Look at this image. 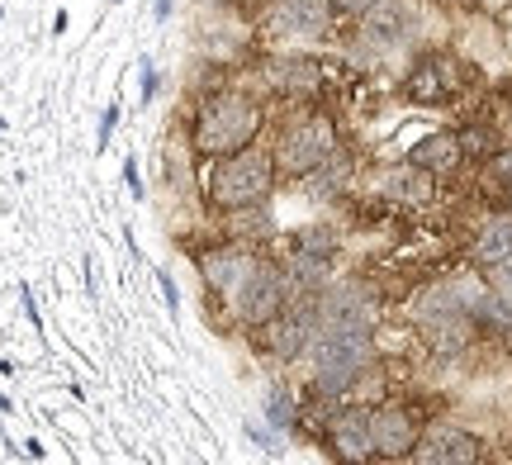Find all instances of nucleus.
<instances>
[{
	"mask_svg": "<svg viewBox=\"0 0 512 465\" xmlns=\"http://www.w3.org/2000/svg\"><path fill=\"white\" fill-rule=\"evenodd\" d=\"M271 176H275V162L266 152L238 148L214 167V176H209V200L223 209H247L271 195Z\"/></svg>",
	"mask_w": 512,
	"mask_h": 465,
	"instance_id": "f257e3e1",
	"label": "nucleus"
},
{
	"mask_svg": "<svg viewBox=\"0 0 512 465\" xmlns=\"http://www.w3.org/2000/svg\"><path fill=\"white\" fill-rule=\"evenodd\" d=\"M309 356L323 390H347L370 361V328H318Z\"/></svg>",
	"mask_w": 512,
	"mask_h": 465,
	"instance_id": "f03ea898",
	"label": "nucleus"
},
{
	"mask_svg": "<svg viewBox=\"0 0 512 465\" xmlns=\"http://www.w3.org/2000/svg\"><path fill=\"white\" fill-rule=\"evenodd\" d=\"M261 129V110L242 95H223V100H209L200 110V124H195V143L200 152H214V157H228L252 143V133Z\"/></svg>",
	"mask_w": 512,
	"mask_h": 465,
	"instance_id": "7ed1b4c3",
	"label": "nucleus"
},
{
	"mask_svg": "<svg viewBox=\"0 0 512 465\" xmlns=\"http://www.w3.org/2000/svg\"><path fill=\"white\" fill-rule=\"evenodd\" d=\"M332 152H337L332 124L328 119H309V124H299V129L285 133V143H280V167L294 171V176H309L318 162H328Z\"/></svg>",
	"mask_w": 512,
	"mask_h": 465,
	"instance_id": "20e7f679",
	"label": "nucleus"
},
{
	"mask_svg": "<svg viewBox=\"0 0 512 465\" xmlns=\"http://www.w3.org/2000/svg\"><path fill=\"white\" fill-rule=\"evenodd\" d=\"M261 328H266V347H271L280 361H294V356L309 352L313 337H318V309H309V304L280 309V314L266 318Z\"/></svg>",
	"mask_w": 512,
	"mask_h": 465,
	"instance_id": "39448f33",
	"label": "nucleus"
},
{
	"mask_svg": "<svg viewBox=\"0 0 512 465\" xmlns=\"http://www.w3.org/2000/svg\"><path fill=\"white\" fill-rule=\"evenodd\" d=\"M233 299H238V309L247 323H266V318H275L285 309V276L271 271V266H252Z\"/></svg>",
	"mask_w": 512,
	"mask_h": 465,
	"instance_id": "423d86ee",
	"label": "nucleus"
},
{
	"mask_svg": "<svg viewBox=\"0 0 512 465\" xmlns=\"http://www.w3.org/2000/svg\"><path fill=\"white\" fill-rule=\"evenodd\" d=\"M366 428H370V451L375 456H413V447H418V423L403 409L370 413Z\"/></svg>",
	"mask_w": 512,
	"mask_h": 465,
	"instance_id": "0eeeda50",
	"label": "nucleus"
},
{
	"mask_svg": "<svg viewBox=\"0 0 512 465\" xmlns=\"http://www.w3.org/2000/svg\"><path fill=\"white\" fill-rule=\"evenodd\" d=\"M318 328H375V299L366 290H332L318 304Z\"/></svg>",
	"mask_w": 512,
	"mask_h": 465,
	"instance_id": "6e6552de",
	"label": "nucleus"
},
{
	"mask_svg": "<svg viewBox=\"0 0 512 465\" xmlns=\"http://www.w3.org/2000/svg\"><path fill=\"white\" fill-rule=\"evenodd\" d=\"M413 456L422 465H470V461H479V437H470V432H460V428H437L432 437H422L418 447H413Z\"/></svg>",
	"mask_w": 512,
	"mask_h": 465,
	"instance_id": "1a4fd4ad",
	"label": "nucleus"
},
{
	"mask_svg": "<svg viewBox=\"0 0 512 465\" xmlns=\"http://www.w3.org/2000/svg\"><path fill=\"white\" fill-rule=\"evenodd\" d=\"M332 15V0H280L271 24L280 34H323Z\"/></svg>",
	"mask_w": 512,
	"mask_h": 465,
	"instance_id": "9d476101",
	"label": "nucleus"
},
{
	"mask_svg": "<svg viewBox=\"0 0 512 465\" xmlns=\"http://www.w3.org/2000/svg\"><path fill=\"white\" fill-rule=\"evenodd\" d=\"M252 266H256V261L247 257V252H238V247H219V252L200 257L204 280H209L219 295H238L242 280H247V271H252Z\"/></svg>",
	"mask_w": 512,
	"mask_h": 465,
	"instance_id": "9b49d317",
	"label": "nucleus"
},
{
	"mask_svg": "<svg viewBox=\"0 0 512 465\" xmlns=\"http://www.w3.org/2000/svg\"><path fill=\"white\" fill-rule=\"evenodd\" d=\"M413 34V10L399 5V0H380V5H370V19H366V38L384 43V48H394L403 38Z\"/></svg>",
	"mask_w": 512,
	"mask_h": 465,
	"instance_id": "f8f14e48",
	"label": "nucleus"
},
{
	"mask_svg": "<svg viewBox=\"0 0 512 465\" xmlns=\"http://www.w3.org/2000/svg\"><path fill=\"white\" fill-rule=\"evenodd\" d=\"M460 138H446V133H437V138H422L418 148H413V167H422V171H456L460 167Z\"/></svg>",
	"mask_w": 512,
	"mask_h": 465,
	"instance_id": "ddd939ff",
	"label": "nucleus"
},
{
	"mask_svg": "<svg viewBox=\"0 0 512 465\" xmlns=\"http://www.w3.org/2000/svg\"><path fill=\"white\" fill-rule=\"evenodd\" d=\"M508 257H512V219H498V224H489L484 233H479V242H475V261L494 271L498 261H508Z\"/></svg>",
	"mask_w": 512,
	"mask_h": 465,
	"instance_id": "4468645a",
	"label": "nucleus"
},
{
	"mask_svg": "<svg viewBox=\"0 0 512 465\" xmlns=\"http://www.w3.org/2000/svg\"><path fill=\"white\" fill-rule=\"evenodd\" d=\"M328 271H332V252H323V247H304V252L290 261V280L304 285V290H318V285L328 280Z\"/></svg>",
	"mask_w": 512,
	"mask_h": 465,
	"instance_id": "2eb2a0df",
	"label": "nucleus"
},
{
	"mask_svg": "<svg viewBox=\"0 0 512 465\" xmlns=\"http://www.w3.org/2000/svg\"><path fill=\"white\" fill-rule=\"evenodd\" d=\"M441 67H446V62H427V67H418L413 81H408V95H413V100H427V105L441 100V95L451 91V72L441 76Z\"/></svg>",
	"mask_w": 512,
	"mask_h": 465,
	"instance_id": "dca6fc26",
	"label": "nucleus"
},
{
	"mask_svg": "<svg viewBox=\"0 0 512 465\" xmlns=\"http://www.w3.org/2000/svg\"><path fill=\"white\" fill-rule=\"evenodd\" d=\"M332 442H337V451H342V456H351V461H361V456H375V451H370V428H366V418H347V423H337Z\"/></svg>",
	"mask_w": 512,
	"mask_h": 465,
	"instance_id": "f3484780",
	"label": "nucleus"
},
{
	"mask_svg": "<svg viewBox=\"0 0 512 465\" xmlns=\"http://www.w3.org/2000/svg\"><path fill=\"white\" fill-rule=\"evenodd\" d=\"M347 171H351V162L347 157H337V152H332L328 162H318V167L309 171L313 181H309V195H318V200H328L332 190H342V181H347Z\"/></svg>",
	"mask_w": 512,
	"mask_h": 465,
	"instance_id": "a211bd4d",
	"label": "nucleus"
},
{
	"mask_svg": "<svg viewBox=\"0 0 512 465\" xmlns=\"http://www.w3.org/2000/svg\"><path fill=\"white\" fill-rule=\"evenodd\" d=\"M470 318L489 323V328H498V333H512V299L508 295H475Z\"/></svg>",
	"mask_w": 512,
	"mask_h": 465,
	"instance_id": "6ab92c4d",
	"label": "nucleus"
},
{
	"mask_svg": "<svg viewBox=\"0 0 512 465\" xmlns=\"http://www.w3.org/2000/svg\"><path fill=\"white\" fill-rule=\"evenodd\" d=\"M389 195H403V200L422 205V200L432 195V186H427V171H422V167H413V171H394V176H389Z\"/></svg>",
	"mask_w": 512,
	"mask_h": 465,
	"instance_id": "aec40b11",
	"label": "nucleus"
},
{
	"mask_svg": "<svg viewBox=\"0 0 512 465\" xmlns=\"http://www.w3.org/2000/svg\"><path fill=\"white\" fill-rule=\"evenodd\" d=\"M275 81H280V86H299V91H309L313 86V62H280V67H275Z\"/></svg>",
	"mask_w": 512,
	"mask_h": 465,
	"instance_id": "412c9836",
	"label": "nucleus"
},
{
	"mask_svg": "<svg viewBox=\"0 0 512 465\" xmlns=\"http://www.w3.org/2000/svg\"><path fill=\"white\" fill-rule=\"evenodd\" d=\"M460 152H470V157H489L494 152V138L484 129H465L460 133Z\"/></svg>",
	"mask_w": 512,
	"mask_h": 465,
	"instance_id": "4be33fe9",
	"label": "nucleus"
},
{
	"mask_svg": "<svg viewBox=\"0 0 512 465\" xmlns=\"http://www.w3.org/2000/svg\"><path fill=\"white\" fill-rule=\"evenodd\" d=\"M271 423H275V428H285V423H294L290 394H285V390H275V394H271Z\"/></svg>",
	"mask_w": 512,
	"mask_h": 465,
	"instance_id": "5701e85b",
	"label": "nucleus"
},
{
	"mask_svg": "<svg viewBox=\"0 0 512 465\" xmlns=\"http://www.w3.org/2000/svg\"><path fill=\"white\" fill-rule=\"evenodd\" d=\"M124 181H128V195L143 200V181H138V167H133V162H124Z\"/></svg>",
	"mask_w": 512,
	"mask_h": 465,
	"instance_id": "b1692460",
	"label": "nucleus"
},
{
	"mask_svg": "<svg viewBox=\"0 0 512 465\" xmlns=\"http://www.w3.org/2000/svg\"><path fill=\"white\" fill-rule=\"evenodd\" d=\"M114 124H119V110H105V119H100V148H105V143H110V133H114Z\"/></svg>",
	"mask_w": 512,
	"mask_h": 465,
	"instance_id": "393cba45",
	"label": "nucleus"
},
{
	"mask_svg": "<svg viewBox=\"0 0 512 465\" xmlns=\"http://www.w3.org/2000/svg\"><path fill=\"white\" fill-rule=\"evenodd\" d=\"M508 176H512V152H503V157H494V181L503 186Z\"/></svg>",
	"mask_w": 512,
	"mask_h": 465,
	"instance_id": "a878e982",
	"label": "nucleus"
},
{
	"mask_svg": "<svg viewBox=\"0 0 512 465\" xmlns=\"http://www.w3.org/2000/svg\"><path fill=\"white\" fill-rule=\"evenodd\" d=\"M494 280L512 295V257H508V261H498V266H494Z\"/></svg>",
	"mask_w": 512,
	"mask_h": 465,
	"instance_id": "bb28decb",
	"label": "nucleus"
},
{
	"mask_svg": "<svg viewBox=\"0 0 512 465\" xmlns=\"http://www.w3.org/2000/svg\"><path fill=\"white\" fill-rule=\"evenodd\" d=\"M162 295H166V309L176 314V309H181V295H176V285H171V276H162Z\"/></svg>",
	"mask_w": 512,
	"mask_h": 465,
	"instance_id": "cd10ccee",
	"label": "nucleus"
},
{
	"mask_svg": "<svg viewBox=\"0 0 512 465\" xmlns=\"http://www.w3.org/2000/svg\"><path fill=\"white\" fill-rule=\"evenodd\" d=\"M337 10H351V15H361V10H370V5H380V0H332Z\"/></svg>",
	"mask_w": 512,
	"mask_h": 465,
	"instance_id": "c85d7f7f",
	"label": "nucleus"
},
{
	"mask_svg": "<svg viewBox=\"0 0 512 465\" xmlns=\"http://www.w3.org/2000/svg\"><path fill=\"white\" fill-rule=\"evenodd\" d=\"M152 91H157V76H152V67L143 62V100H152Z\"/></svg>",
	"mask_w": 512,
	"mask_h": 465,
	"instance_id": "c756f323",
	"label": "nucleus"
},
{
	"mask_svg": "<svg viewBox=\"0 0 512 465\" xmlns=\"http://www.w3.org/2000/svg\"><path fill=\"white\" fill-rule=\"evenodd\" d=\"M503 195H508V205H512V176H508V181H503Z\"/></svg>",
	"mask_w": 512,
	"mask_h": 465,
	"instance_id": "7c9ffc66",
	"label": "nucleus"
},
{
	"mask_svg": "<svg viewBox=\"0 0 512 465\" xmlns=\"http://www.w3.org/2000/svg\"><path fill=\"white\" fill-rule=\"evenodd\" d=\"M114 5H119V0H114Z\"/></svg>",
	"mask_w": 512,
	"mask_h": 465,
	"instance_id": "2f4dec72",
	"label": "nucleus"
}]
</instances>
